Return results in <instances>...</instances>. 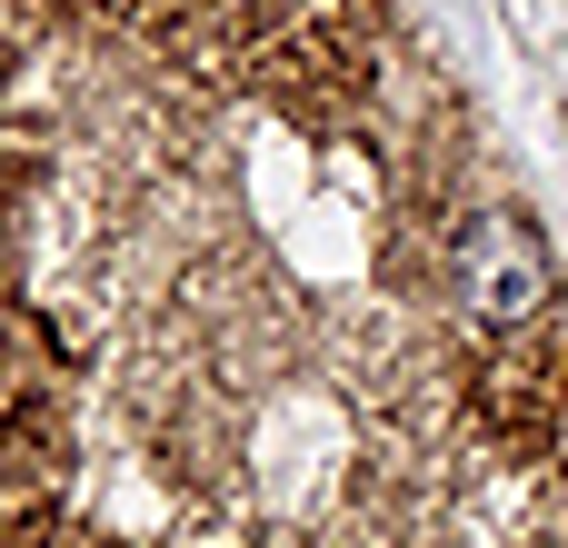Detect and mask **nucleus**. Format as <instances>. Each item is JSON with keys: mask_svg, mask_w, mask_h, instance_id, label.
Returning <instances> with one entry per match:
<instances>
[{"mask_svg": "<svg viewBox=\"0 0 568 548\" xmlns=\"http://www.w3.org/2000/svg\"><path fill=\"white\" fill-rule=\"evenodd\" d=\"M0 548H568V270L409 0H0Z\"/></svg>", "mask_w": 568, "mask_h": 548, "instance_id": "nucleus-1", "label": "nucleus"}]
</instances>
